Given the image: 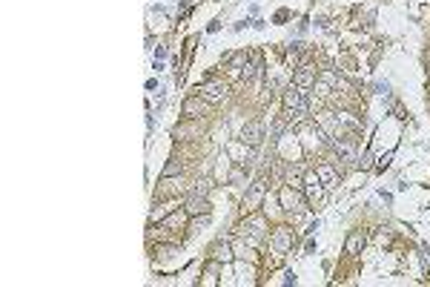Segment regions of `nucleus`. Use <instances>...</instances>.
<instances>
[{
  "label": "nucleus",
  "instance_id": "nucleus-1",
  "mask_svg": "<svg viewBox=\"0 0 430 287\" xmlns=\"http://www.w3.org/2000/svg\"><path fill=\"white\" fill-rule=\"evenodd\" d=\"M198 92H201L204 101H209V104H221L224 98H227V87H224V83H207V87H201Z\"/></svg>",
  "mask_w": 430,
  "mask_h": 287
},
{
  "label": "nucleus",
  "instance_id": "nucleus-2",
  "mask_svg": "<svg viewBox=\"0 0 430 287\" xmlns=\"http://www.w3.org/2000/svg\"><path fill=\"white\" fill-rule=\"evenodd\" d=\"M272 247L279 250V253H287V250L293 247V230L290 227H279V230L272 233Z\"/></svg>",
  "mask_w": 430,
  "mask_h": 287
},
{
  "label": "nucleus",
  "instance_id": "nucleus-3",
  "mask_svg": "<svg viewBox=\"0 0 430 287\" xmlns=\"http://www.w3.org/2000/svg\"><path fill=\"white\" fill-rule=\"evenodd\" d=\"M264 198V178H258V181H253V187H250V192L244 195V210H255L258 207V201Z\"/></svg>",
  "mask_w": 430,
  "mask_h": 287
},
{
  "label": "nucleus",
  "instance_id": "nucleus-4",
  "mask_svg": "<svg viewBox=\"0 0 430 287\" xmlns=\"http://www.w3.org/2000/svg\"><path fill=\"white\" fill-rule=\"evenodd\" d=\"M241 138H244V144H258L264 138V127L258 121H253V124H247V127L241 129Z\"/></svg>",
  "mask_w": 430,
  "mask_h": 287
},
{
  "label": "nucleus",
  "instance_id": "nucleus-5",
  "mask_svg": "<svg viewBox=\"0 0 430 287\" xmlns=\"http://www.w3.org/2000/svg\"><path fill=\"white\" fill-rule=\"evenodd\" d=\"M187 213H190V215L209 213V201L204 198V195H195V192H192V195H190V201H187Z\"/></svg>",
  "mask_w": 430,
  "mask_h": 287
},
{
  "label": "nucleus",
  "instance_id": "nucleus-6",
  "mask_svg": "<svg viewBox=\"0 0 430 287\" xmlns=\"http://www.w3.org/2000/svg\"><path fill=\"white\" fill-rule=\"evenodd\" d=\"M281 204H284V210H301L304 207V198L298 195V192H293L290 187H287V190H281Z\"/></svg>",
  "mask_w": 430,
  "mask_h": 287
},
{
  "label": "nucleus",
  "instance_id": "nucleus-7",
  "mask_svg": "<svg viewBox=\"0 0 430 287\" xmlns=\"http://www.w3.org/2000/svg\"><path fill=\"white\" fill-rule=\"evenodd\" d=\"M313 80H316V72H313V66H301V69L295 72V87H310Z\"/></svg>",
  "mask_w": 430,
  "mask_h": 287
},
{
  "label": "nucleus",
  "instance_id": "nucleus-8",
  "mask_svg": "<svg viewBox=\"0 0 430 287\" xmlns=\"http://www.w3.org/2000/svg\"><path fill=\"white\" fill-rule=\"evenodd\" d=\"M201 109H204V104H201L198 98H190V101L183 104V112H187V115H198Z\"/></svg>",
  "mask_w": 430,
  "mask_h": 287
},
{
  "label": "nucleus",
  "instance_id": "nucleus-9",
  "mask_svg": "<svg viewBox=\"0 0 430 287\" xmlns=\"http://www.w3.org/2000/svg\"><path fill=\"white\" fill-rule=\"evenodd\" d=\"M187 215H190V213H187V210H183V213H175V215H169L167 221H164V227H181V224L187 221Z\"/></svg>",
  "mask_w": 430,
  "mask_h": 287
},
{
  "label": "nucleus",
  "instance_id": "nucleus-10",
  "mask_svg": "<svg viewBox=\"0 0 430 287\" xmlns=\"http://www.w3.org/2000/svg\"><path fill=\"white\" fill-rule=\"evenodd\" d=\"M361 244H364V236H350V239H347V253H356L358 247H361Z\"/></svg>",
  "mask_w": 430,
  "mask_h": 287
},
{
  "label": "nucleus",
  "instance_id": "nucleus-11",
  "mask_svg": "<svg viewBox=\"0 0 430 287\" xmlns=\"http://www.w3.org/2000/svg\"><path fill=\"white\" fill-rule=\"evenodd\" d=\"M209 187H212V184H209V178H204V181H195L192 192H195V195H207V192H209Z\"/></svg>",
  "mask_w": 430,
  "mask_h": 287
},
{
  "label": "nucleus",
  "instance_id": "nucleus-12",
  "mask_svg": "<svg viewBox=\"0 0 430 287\" xmlns=\"http://www.w3.org/2000/svg\"><path fill=\"white\" fill-rule=\"evenodd\" d=\"M198 132V127H192V124H183V127L175 129V138H183V135H195Z\"/></svg>",
  "mask_w": 430,
  "mask_h": 287
},
{
  "label": "nucleus",
  "instance_id": "nucleus-13",
  "mask_svg": "<svg viewBox=\"0 0 430 287\" xmlns=\"http://www.w3.org/2000/svg\"><path fill=\"white\" fill-rule=\"evenodd\" d=\"M215 259H218V262H230V247H227V244H218V247H215Z\"/></svg>",
  "mask_w": 430,
  "mask_h": 287
},
{
  "label": "nucleus",
  "instance_id": "nucleus-14",
  "mask_svg": "<svg viewBox=\"0 0 430 287\" xmlns=\"http://www.w3.org/2000/svg\"><path fill=\"white\" fill-rule=\"evenodd\" d=\"M172 190H183V181H164V192H172Z\"/></svg>",
  "mask_w": 430,
  "mask_h": 287
},
{
  "label": "nucleus",
  "instance_id": "nucleus-15",
  "mask_svg": "<svg viewBox=\"0 0 430 287\" xmlns=\"http://www.w3.org/2000/svg\"><path fill=\"white\" fill-rule=\"evenodd\" d=\"M241 75H244V80H255V66H244Z\"/></svg>",
  "mask_w": 430,
  "mask_h": 287
},
{
  "label": "nucleus",
  "instance_id": "nucleus-16",
  "mask_svg": "<svg viewBox=\"0 0 430 287\" xmlns=\"http://www.w3.org/2000/svg\"><path fill=\"white\" fill-rule=\"evenodd\" d=\"M319 173H321V178H324V181H330V178H333V169H330V167H321Z\"/></svg>",
  "mask_w": 430,
  "mask_h": 287
},
{
  "label": "nucleus",
  "instance_id": "nucleus-17",
  "mask_svg": "<svg viewBox=\"0 0 430 287\" xmlns=\"http://www.w3.org/2000/svg\"><path fill=\"white\" fill-rule=\"evenodd\" d=\"M178 169H181V167H175V164H169V167H167V169H164V176H175Z\"/></svg>",
  "mask_w": 430,
  "mask_h": 287
}]
</instances>
